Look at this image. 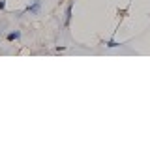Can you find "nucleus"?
<instances>
[{
	"label": "nucleus",
	"instance_id": "obj_1",
	"mask_svg": "<svg viewBox=\"0 0 150 150\" xmlns=\"http://www.w3.org/2000/svg\"><path fill=\"white\" fill-rule=\"evenodd\" d=\"M25 11L30 13V15H40V11H41V0H32V2L25 8Z\"/></svg>",
	"mask_w": 150,
	"mask_h": 150
},
{
	"label": "nucleus",
	"instance_id": "obj_3",
	"mask_svg": "<svg viewBox=\"0 0 150 150\" xmlns=\"http://www.w3.org/2000/svg\"><path fill=\"white\" fill-rule=\"evenodd\" d=\"M6 40L8 41H17V40H21V30H11V32H8V36H6Z\"/></svg>",
	"mask_w": 150,
	"mask_h": 150
},
{
	"label": "nucleus",
	"instance_id": "obj_2",
	"mask_svg": "<svg viewBox=\"0 0 150 150\" xmlns=\"http://www.w3.org/2000/svg\"><path fill=\"white\" fill-rule=\"evenodd\" d=\"M71 17H73V2H69L66 6V17H64V25L69 26L71 25Z\"/></svg>",
	"mask_w": 150,
	"mask_h": 150
},
{
	"label": "nucleus",
	"instance_id": "obj_4",
	"mask_svg": "<svg viewBox=\"0 0 150 150\" xmlns=\"http://www.w3.org/2000/svg\"><path fill=\"white\" fill-rule=\"evenodd\" d=\"M120 45H126V41H116V40H107L105 41V47H109V49H115V47H120Z\"/></svg>",
	"mask_w": 150,
	"mask_h": 150
},
{
	"label": "nucleus",
	"instance_id": "obj_5",
	"mask_svg": "<svg viewBox=\"0 0 150 150\" xmlns=\"http://www.w3.org/2000/svg\"><path fill=\"white\" fill-rule=\"evenodd\" d=\"M6 9V0H0V11H4Z\"/></svg>",
	"mask_w": 150,
	"mask_h": 150
}]
</instances>
